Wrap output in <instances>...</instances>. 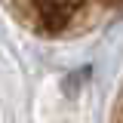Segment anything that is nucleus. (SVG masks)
<instances>
[{
  "label": "nucleus",
  "mask_w": 123,
  "mask_h": 123,
  "mask_svg": "<svg viewBox=\"0 0 123 123\" xmlns=\"http://www.w3.org/2000/svg\"><path fill=\"white\" fill-rule=\"evenodd\" d=\"M114 123H123V95H120V108H117V120Z\"/></svg>",
  "instance_id": "nucleus-1"
}]
</instances>
